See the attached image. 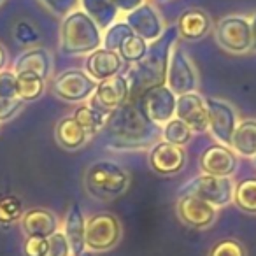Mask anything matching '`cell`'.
I'll return each mask as SVG.
<instances>
[{
	"label": "cell",
	"mask_w": 256,
	"mask_h": 256,
	"mask_svg": "<svg viewBox=\"0 0 256 256\" xmlns=\"http://www.w3.org/2000/svg\"><path fill=\"white\" fill-rule=\"evenodd\" d=\"M128 98H130V82L123 74H120L107 81L96 82L95 92L90 96V106L109 116L112 110L128 102Z\"/></svg>",
	"instance_id": "8fae6325"
},
{
	"label": "cell",
	"mask_w": 256,
	"mask_h": 256,
	"mask_svg": "<svg viewBox=\"0 0 256 256\" xmlns=\"http://www.w3.org/2000/svg\"><path fill=\"white\" fill-rule=\"evenodd\" d=\"M130 186V174L110 160H100L86 168L84 188L96 200H112L121 196Z\"/></svg>",
	"instance_id": "277c9868"
},
{
	"label": "cell",
	"mask_w": 256,
	"mask_h": 256,
	"mask_svg": "<svg viewBox=\"0 0 256 256\" xmlns=\"http://www.w3.org/2000/svg\"><path fill=\"white\" fill-rule=\"evenodd\" d=\"M178 36V28L170 26L156 40L148 44L144 58L134 64V68L128 72V76H124L130 82V96L136 88H140L144 92L154 84H165L168 60H170V53L176 46Z\"/></svg>",
	"instance_id": "7a4b0ae2"
},
{
	"label": "cell",
	"mask_w": 256,
	"mask_h": 256,
	"mask_svg": "<svg viewBox=\"0 0 256 256\" xmlns=\"http://www.w3.org/2000/svg\"><path fill=\"white\" fill-rule=\"evenodd\" d=\"M46 90V79L39 78L32 72H22L16 74V95L23 102H34L40 98Z\"/></svg>",
	"instance_id": "484cf974"
},
{
	"label": "cell",
	"mask_w": 256,
	"mask_h": 256,
	"mask_svg": "<svg viewBox=\"0 0 256 256\" xmlns=\"http://www.w3.org/2000/svg\"><path fill=\"white\" fill-rule=\"evenodd\" d=\"M165 84L174 92V95H184V93L196 92L198 86V74H196L195 67H193L192 60L188 54L181 50V46L176 44L174 50L170 53V60H168L167 68V79Z\"/></svg>",
	"instance_id": "30bf717a"
},
{
	"label": "cell",
	"mask_w": 256,
	"mask_h": 256,
	"mask_svg": "<svg viewBox=\"0 0 256 256\" xmlns=\"http://www.w3.org/2000/svg\"><path fill=\"white\" fill-rule=\"evenodd\" d=\"M40 4L53 14L65 18V16L70 14L72 11H76L79 8V0H40Z\"/></svg>",
	"instance_id": "e575fe53"
},
{
	"label": "cell",
	"mask_w": 256,
	"mask_h": 256,
	"mask_svg": "<svg viewBox=\"0 0 256 256\" xmlns=\"http://www.w3.org/2000/svg\"><path fill=\"white\" fill-rule=\"evenodd\" d=\"M14 39L22 46H34L39 40V34H37V30L30 23L20 22L14 28Z\"/></svg>",
	"instance_id": "d590c367"
},
{
	"label": "cell",
	"mask_w": 256,
	"mask_h": 256,
	"mask_svg": "<svg viewBox=\"0 0 256 256\" xmlns=\"http://www.w3.org/2000/svg\"><path fill=\"white\" fill-rule=\"evenodd\" d=\"M51 68H53V60H51L50 51L44 50V48H28L16 58L11 70L14 74L32 72L39 78L48 79L51 74Z\"/></svg>",
	"instance_id": "ffe728a7"
},
{
	"label": "cell",
	"mask_w": 256,
	"mask_h": 256,
	"mask_svg": "<svg viewBox=\"0 0 256 256\" xmlns=\"http://www.w3.org/2000/svg\"><path fill=\"white\" fill-rule=\"evenodd\" d=\"M96 88V82L79 68H68L54 78L51 90L58 98L70 104H79L88 100Z\"/></svg>",
	"instance_id": "ba28073f"
},
{
	"label": "cell",
	"mask_w": 256,
	"mask_h": 256,
	"mask_svg": "<svg viewBox=\"0 0 256 256\" xmlns=\"http://www.w3.org/2000/svg\"><path fill=\"white\" fill-rule=\"evenodd\" d=\"M54 137H56V142L67 151L81 150L90 140V134L72 116L62 118L58 121L54 128Z\"/></svg>",
	"instance_id": "603a6c76"
},
{
	"label": "cell",
	"mask_w": 256,
	"mask_h": 256,
	"mask_svg": "<svg viewBox=\"0 0 256 256\" xmlns=\"http://www.w3.org/2000/svg\"><path fill=\"white\" fill-rule=\"evenodd\" d=\"M230 148L235 154H240V156H256V120L238 121Z\"/></svg>",
	"instance_id": "d4e9b609"
},
{
	"label": "cell",
	"mask_w": 256,
	"mask_h": 256,
	"mask_svg": "<svg viewBox=\"0 0 256 256\" xmlns=\"http://www.w3.org/2000/svg\"><path fill=\"white\" fill-rule=\"evenodd\" d=\"M251 30H252V48H251V51H256V12L251 16Z\"/></svg>",
	"instance_id": "b9f144b4"
},
{
	"label": "cell",
	"mask_w": 256,
	"mask_h": 256,
	"mask_svg": "<svg viewBox=\"0 0 256 256\" xmlns=\"http://www.w3.org/2000/svg\"><path fill=\"white\" fill-rule=\"evenodd\" d=\"M176 102L178 95H174L167 84H154L144 90L140 95V106L146 116L160 128L176 118Z\"/></svg>",
	"instance_id": "9c48e42d"
},
{
	"label": "cell",
	"mask_w": 256,
	"mask_h": 256,
	"mask_svg": "<svg viewBox=\"0 0 256 256\" xmlns=\"http://www.w3.org/2000/svg\"><path fill=\"white\" fill-rule=\"evenodd\" d=\"M48 251V238L44 237H26L23 244L25 256H46Z\"/></svg>",
	"instance_id": "f35d334b"
},
{
	"label": "cell",
	"mask_w": 256,
	"mask_h": 256,
	"mask_svg": "<svg viewBox=\"0 0 256 256\" xmlns=\"http://www.w3.org/2000/svg\"><path fill=\"white\" fill-rule=\"evenodd\" d=\"M254 165H256V156H254Z\"/></svg>",
	"instance_id": "ee69618b"
},
{
	"label": "cell",
	"mask_w": 256,
	"mask_h": 256,
	"mask_svg": "<svg viewBox=\"0 0 256 256\" xmlns=\"http://www.w3.org/2000/svg\"><path fill=\"white\" fill-rule=\"evenodd\" d=\"M104 130L109 146L114 150H144L156 144L162 136V128L146 116L139 100L124 102L121 107L106 118Z\"/></svg>",
	"instance_id": "6da1fadb"
},
{
	"label": "cell",
	"mask_w": 256,
	"mask_h": 256,
	"mask_svg": "<svg viewBox=\"0 0 256 256\" xmlns=\"http://www.w3.org/2000/svg\"><path fill=\"white\" fill-rule=\"evenodd\" d=\"M146 51H148V42L134 34V36H130L128 39L123 40V44L118 50V54H120L123 62L137 64V62H140L144 58Z\"/></svg>",
	"instance_id": "f546056e"
},
{
	"label": "cell",
	"mask_w": 256,
	"mask_h": 256,
	"mask_svg": "<svg viewBox=\"0 0 256 256\" xmlns=\"http://www.w3.org/2000/svg\"><path fill=\"white\" fill-rule=\"evenodd\" d=\"M46 256H72V249L67 237L62 230L54 232L48 237V251Z\"/></svg>",
	"instance_id": "d6a6232c"
},
{
	"label": "cell",
	"mask_w": 256,
	"mask_h": 256,
	"mask_svg": "<svg viewBox=\"0 0 256 256\" xmlns=\"http://www.w3.org/2000/svg\"><path fill=\"white\" fill-rule=\"evenodd\" d=\"M121 68H123V60H121V56L116 51L98 48V50H95L93 53L88 54L84 72L95 82H102L120 76Z\"/></svg>",
	"instance_id": "ac0fdd59"
},
{
	"label": "cell",
	"mask_w": 256,
	"mask_h": 256,
	"mask_svg": "<svg viewBox=\"0 0 256 256\" xmlns=\"http://www.w3.org/2000/svg\"><path fill=\"white\" fill-rule=\"evenodd\" d=\"M160 2H165V0H160Z\"/></svg>",
	"instance_id": "f6af8a7d"
},
{
	"label": "cell",
	"mask_w": 256,
	"mask_h": 256,
	"mask_svg": "<svg viewBox=\"0 0 256 256\" xmlns=\"http://www.w3.org/2000/svg\"><path fill=\"white\" fill-rule=\"evenodd\" d=\"M216 42L224 51L244 54L252 48L251 22L244 16H226L216 26Z\"/></svg>",
	"instance_id": "52a82bcc"
},
{
	"label": "cell",
	"mask_w": 256,
	"mask_h": 256,
	"mask_svg": "<svg viewBox=\"0 0 256 256\" xmlns=\"http://www.w3.org/2000/svg\"><path fill=\"white\" fill-rule=\"evenodd\" d=\"M22 230L26 237H44L48 238L58 232V218L50 209H42V207H36V209H28L23 212L22 220Z\"/></svg>",
	"instance_id": "d6986e66"
},
{
	"label": "cell",
	"mask_w": 256,
	"mask_h": 256,
	"mask_svg": "<svg viewBox=\"0 0 256 256\" xmlns=\"http://www.w3.org/2000/svg\"><path fill=\"white\" fill-rule=\"evenodd\" d=\"M234 202L240 210L256 214V178L242 179L234 190Z\"/></svg>",
	"instance_id": "4316f807"
},
{
	"label": "cell",
	"mask_w": 256,
	"mask_h": 256,
	"mask_svg": "<svg viewBox=\"0 0 256 256\" xmlns=\"http://www.w3.org/2000/svg\"><path fill=\"white\" fill-rule=\"evenodd\" d=\"M121 240V223L114 214L98 212L86 220V249L92 252H106Z\"/></svg>",
	"instance_id": "8992f818"
},
{
	"label": "cell",
	"mask_w": 256,
	"mask_h": 256,
	"mask_svg": "<svg viewBox=\"0 0 256 256\" xmlns=\"http://www.w3.org/2000/svg\"><path fill=\"white\" fill-rule=\"evenodd\" d=\"M124 22L128 23V26L132 28L136 36H139L146 42H153L165 32L164 22H162L158 11L148 2L134 9L132 12H128Z\"/></svg>",
	"instance_id": "9a60e30c"
},
{
	"label": "cell",
	"mask_w": 256,
	"mask_h": 256,
	"mask_svg": "<svg viewBox=\"0 0 256 256\" xmlns=\"http://www.w3.org/2000/svg\"><path fill=\"white\" fill-rule=\"evenodd\" d=\"M130 36H134L132 28L128 26L126 22H116L106 30L102 37V44L106 50H110V51H116L120 50V46L123 44L124 39H128Z\"/></svg>",
	"instance_id": "4dcf8cb0"
},
{
	"label": "cell",
	"mask_w": 256,
	"mask_h": 256,
	"mask_svg": "<svg viewBox=\"0 0 256 256\" xmlns=\"http://www.w3.org/2000/svg\"><path fill=\"white\" fill-rule=\"evenodd\" d=\"M0 98H18V95H16V74L8 68L0 72Z\"/></svg>",
	"instance_id": "8d00e7d4"
},
{
	"label": "cell",
	"mask_w": 256,
	"mask_h": 256,
	"mask_svg": "<svg viewBox=\"0 0 256 256\" xmlns=\"http://www.w3.org/2000/svg\"><path fill=\"white\" fill-rule=\"evenodd\" d=\"M4 2H6V0H0V6H2V4H4Z\"/></svg>",
	"instance_id": "7bdbcfd3"
},
{
	"label": "cell",
	"mask_w": 256,
	"mask_h": 256,
	"mask_svg": "<svg viewBox=\"0 0 256 256\" xmlns=\"http://www.w3.org/2000/svg\"><path fill=\"white\" fill-rule=\"evenodd\" d=\"M178 216L186 226L193 230H206L214 224L218 209L195 195H181L178 200Z\"/></svg>",
	"instance_id": "4fadbf2b"
},
{
	"label": "cell",
	"mask_w": 256,
	"mask_h": 256,
	"mask_svg": "<svg viewBox=\"0 0 256 256\" xmlns=\"http://www.w3.org/2000/svg\"><path fill=\"white\" fill-rule=\"evenodd\" d=\"M68 244L72 249V256H81L86 251L84 237H86V218L82 214V209L74 204L67 210L64 220V230Z\"/></svg>",
	"instance_id": "44dd1931"
},
{
	"label": "cell",
	"mask_w": 256,
	"mask_h": 256,
	"mask_svg": "<svg viewBox=\"0 0 256 256\" xmlns=\"http://www.w3.org/2000/svg\"><path fill=\"white\" fill-rule=\"evenodd\" d=\"M8 60H9L8 50H6V48L0 44V72L6 70V67H8Z\"/></svg>",
	"instance_id": "60d3db41"
},
{
	"label": "cell",
	"mask_w": 256,
	"mask_h": 256,
	"mask_svg": "<svg viewBox=\"0 0 256 256\" xmlns=\"http://www.w3.org/2000/svg\"><path fill=\"white\" fill-rule=\"evenodd\" d=\"M81 11L86 12L100 30H107L112 23L118 22V11L114 0H79Z\"/></svg>",
	"instance_id": "cb8c5ba5"
},
{
	"label": "cell",
	"mask_w": 256,
	"mask_h": 256,
	"mask_svg": "<svg viewBox=\"0 0 256 256\" xmlns=\"http://www.w3.org/2000/svg\"><path fill=\"white\" fill-rule=\"evenodd\" d=\"M118 11L120 12H132L134 9H137L139 6L144 4V0H114Z\"/></svg>",
	"instance_id": "ab89813d"
},
{
	"label": "cell",
	"mask_w": 256,
	"mask_h": 256,
	"mask_svg": "<svg viewBox=\"0 0 256 256\" xmlns=\"http://www.w3.org/2000/svg\"><path fill=\"white\" fill-rule=\"evenodd\" d=\"M72 118H74V120L84 128L86 132L90 134V137H92V136H95V134H98L104 128L107 116L102 112H98L96 109H93L90 104H82V106H79L78 109H76V112Z\"/></svg>",
	"instance_id": "83f0119b"
},
{
	"label": "cell",
	"mask_w": 256,
	"mask_h": 256,
	"mask_svg": "<svg viewBox=\"0 0 256 256\" xmlns=\"http://www.w3.org/2000/svg\"><path fill=\"white\" fill-rule=\"evenodd\" d=\"M150 165L156 174L172 176L182 170L186 164V151L165 140H158L150 150Z\"/></svg>",
	"instance_id": "e0dca14e"
},
{
	"label": "cell",
	"mask_w": 256,
	"mask_h": 256,
	"mask_svg": "<svg viewBox=\"0 0 256 256\" xmlns=\"http://www.w3.org/2000/svg\"><path fill=\"white\" fill-rule=\"evenodd\" d=\"M23 106L25 102L20 98H0V123L11 121L23 109Z\"/></svg>",
	"instance_id": "74e56055"
},
{
	"label": "cell",
	"mask_w": 256,
	"mask_h": 256,
	"mask_svg": "<svg viewBox=\"0 0 256 256\" xmlns=\"http://www.w3.org/2000/svg\"><path fill=\"white\" fill-rule=\"evenodd\" d=\"M209 256H246V249L235 238H223L212 246Z\"/></svg>",
	"instance_id": "836d02e7"
},
{
	"label": "cell",
	"mask_w": 256,
	"mask_h": 256,
	"mask_svg": "<svg viewBox=\"0 0 256 256\" xmlns=\"http://www.w3.org/2000/svg\"><path fill=\"white\" fill-rule=\"evenodd\" d=\"M234 190L235 184L230 178L200 174L193 178L190 182H186L179 192V195H195L202 198L204 202L220 209V207H224L230 202H234Z\"/></svg>",
	"instance_id": "5b68a950"
},
{
	"label": "cell",
	"mask_w": 256,
	"mask_h": 256,
	"mask_svg": "<svg viewBox=\"0 0 256 256\" xmlns=\"http://www.w3.org/2000/svg\"><path fill=\"white\" fill-rule=\"evenodd\" d=\"M210 26L212 22L207 12H204L202 9H190L179 16L176 28L184 40H200L209 34Z\"/></svg>",
	"instance_id": "7402d4cb"
},
{
	"label": "cell",
	"mask_w": 256,
	"mask_h": 256,
	"mask_svg": "<svg viewBox=\"0 0 256 256\" xmlns=\"http://www.w3.org/2000/svg\"><path fill=\"white\" fill-rule=\"evenodd\" d=\"M162 137H164L165 142L182 148L193 139V132H192V128L182 123L181 120L172 118L168 123H165L164 126H162Z\"/></svg>",
	"instance_id": "f1b7e54d"
},
{
	"label": "cell",
	"mask_w": 256,
	"mask_h": 256,
	"mask_svg": "<svg viewBox=\"0 0 256 256\" xmlns=\"http://www.w3.org/2000/svg\"><path fill=\"white\" fill-rule=\"evenodd\" d=\"M102 48V30L81 9L67 14L60 26V51L67 56H82Z\"/></svg>",
	"instance_id": "3957f363"
},
{
	"label": "cell",
	"mask_w": 256,
	"mask_h": 256,
	"mask_svg": "<svg viewBox=\"0 0 256 256\" xmlns=\"http://www.w3.org/2000/svg\"><path fill=\"white\" fill-rule=\"evenodd\" d=\"M237 154L234 150L223 144H212L200 156V167L204 174L218 176V178H232L237 170Z\"/></svg>",
	"instance_id": "2e32d148"
},
{
	"label": "cell",
	"mask_w": 256,
	"mask_h": 256,
	"mask_svg": "<svg viewBox=\"0 0 256 256\" xmlns=\"http://www.w3.org/2000/svg\"><path fill=\"white\" fill-rule=\"evenodd\" d=\"M23 206L16 196H4L0 198V223H12L22 220Z\"/></svg>",
	"instance_id": "1f68e13d"
},
{
	"label": "cell",
	"mask_w": 256,
	"mask_h": 256,
	"mask_svg": "<svg viewBox=\"0 0 256 256\" xmlns=\"http://www.w3.org/2000/svg\"><path fill=\"white\" fill-rule=\"evenodd\" d=\"M207 120H209V130L212 137L223 146L230 148L232 137L238 124L237 110L228 102L220 98H207Z\"/></svg>",
	"instance_id": "7c38bea8"
},
{
	"label": "cell",
	"mask_w": 256,
	"mask_h": 256,
	"mask_svg": "<svg viewBox=\"0 0 256 256\" xmlns=\"http://www.w3.org/2000/svg\"><path fill=\"white\" fill-rule=\"evenodd\" d=\"M176 118L192 128V132L202 134L209 130L206 98L196 92L184 93L178 96L176 102Z\"/></svg>",
	"instance_id": "5bb4252c"
}]
</instances>
